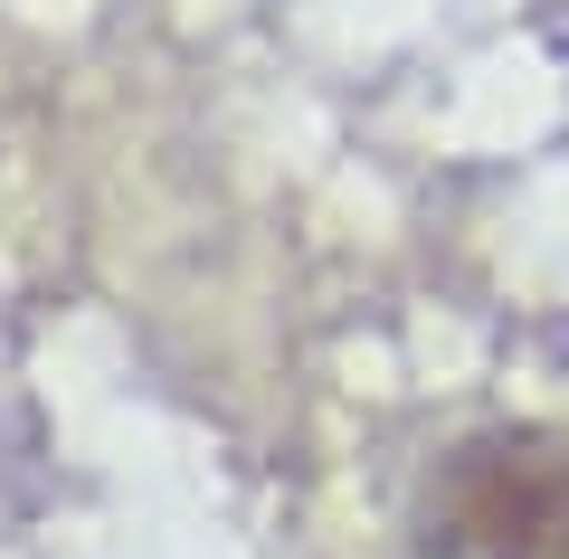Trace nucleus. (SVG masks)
Here are the masks:
<instances>
[{
    "mask_svg": "<svg viewBox=\"0 0 569 559\" xmlns=\"http://www.w3.org/2000/svg\"><path fill=\"white\" fill-rule=\"evenodd\" d=\"M418 531L437 559H569V437L485 427L427 475Z\"/></svg>",
    "mask_w": 569,
    "mask_h": 559,
    "instance_id": "1",
    "label": "nucleus"
}]
</instances>
